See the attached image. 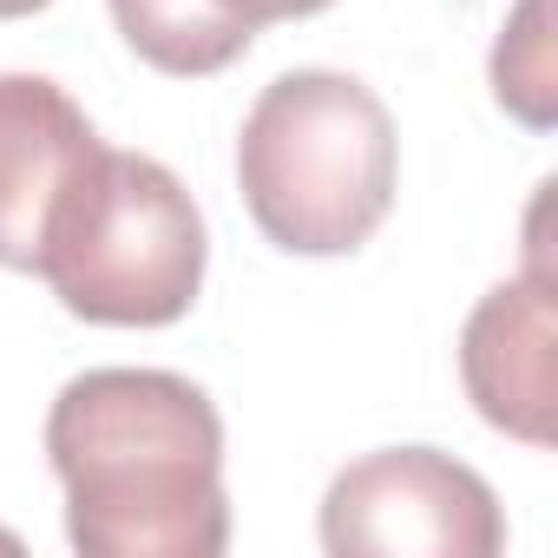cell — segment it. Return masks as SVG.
I'll return each mask as SVG.
<instances>
[{
	"label": "cell",
	"mask_w": 558,
	"mask_h": 558,
	"mask_svg": "<svg viewBox=\"0 0 558 558\" xmlns=\"http://www.w3.org/2000/svg\"><path fill=\"white\" fill-rule=\"evenodd\" d=\"M493 99L525 132H551V119H558V73H551L545 0H512V14H506V27L493 40Z\"/></svg>",
	"instance_id": "obj_7"
},
{
	"label": "cell",
	"mask_w": 558,
	"mask_h": 558,
	"mask_svg": "<svg viewBox=\"0 0 558 558\" xmlns=\"http://www.w3.org/2000/svg\"><path fill=\"white\" fill-rule=\"evenodd\" d=\"M460 381L486 427L525 447L558 440V283L545 256H525L519 276L473 303L460 329Z\"/></svg>",
	"instance_id": "obj_5"
},
{
	"label": "cell",
	"mask_w": 558,
	"mask_h": 558,
	"mask_svg": "<svg viewBox=\"0 0 558 558\" xmlns=\"http://www.w3.org/2000/svg\"><path fill=\"white\" fill-rule=\"evenodd\" d=\"M323 551L336 558H499L506 512L493 486L440 447H381L323 493Z\"/></svg>",
	"instance_id": "obj_4"
},
{
	"label": "cell",
	"mask_w": 558,
	"mask_h": 558,
	"mask_svg": "<svg viewBox=\"0 0 558 558\" xmlns=\"http://www.w3.org/2000/svg\"><path fill=\"white\" fill-rule=\"evenodd\" d=\"M401 138L375 86L336 66L276 73L236 132V184L250 223L290 256H349L388 210Z\"/></svg>",
	"instance_id": "obj_2"
},
{
	"label": "cell",
	"mask_w": 558,
	"mask_h": 558,
	"mask_svg": "<svg viewBox=\"0 0 558 558\" xmlns=\"http://www.w3.org/2000/svg\"><path fill=\"white\" fill-rule=\"evenodd\" d=\"M40 8H53V0H0V21H27Z\"/></svg>",
	"instance_id": "obj_9"
},
{
	"label": "cell",
	"mask_w": 558,
	"mask_h": 558,
	"mask_svg": "<svg viewBox=\"0 0 558 558\" xmlns=\"http://www.w3.org/2000/svg\"><path fill=\"white\" fill-rule=\"evenodd\" d=\"M323 8H336V0H204V14L250 53V40L263 34V27H276V21H310V14H323Z\"/></svg>",
	"instance_id": "obj_8"
},
{
	"label": "cell",
	"mask_w": 558,
	"mask_h": 558,
	"mask_svg": "<svg viewBox=\"0 0 558 558\" xmlns=\"http://www.w3.org/2000/svg\"><path fill=\"white\" fill-rule=\"evenodd\" d=\"M66 538L86 558H217L230 545L217 401L171 368H86L47 408Z\"/></svg>",
	"instance_id": "obj_1"
},
{
	"label": "cell",
	"mask_w": 558,
	"mask_h": 558,
	"mask_svg": "<svg viewBox=\"0 0 558 558\" xmlns=\"http://www.w3.org/2000/svg\"><path fill=\"white\" fill-rule=\"evenodd\" d=\"M210 263V230L197 197L171 165L145 151L99 145L47 217L34 276L66 316L99 329H165L184 323Z\"/></svg>",
	"instance_id": "obj_3"
},
{
	"label": "cell",
	"mask_w": 558,
	"mask_h": 558,
	"mask_svg": "<svg viewBox=\"0 0 558 558\" xmlns=\"http://www.w3.org/2000/svg\"><path fill=\"white\" fill-rule=\"evenodd\" d=\"M106 138L47 73H0V269L40 263L47 217Z\"/></svg>",
	"instance_id": "obj_6"
}]
</instances>
